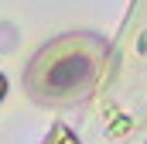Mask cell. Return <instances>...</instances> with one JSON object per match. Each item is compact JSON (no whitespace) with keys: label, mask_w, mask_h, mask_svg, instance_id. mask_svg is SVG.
Masks as SVG:
<instances>
[{"label":"cell","mask_w":147,"mask_h":144,"mask_svg":"<svg viewBox=\"0 0 147 144\" xmlns=\"http://www.w3.org/2000/svg\"><path fill=\"white\" fill-rule=\"evenodd\" d=\"M106 45L92 35H65L45 45L31 58L28 89L38 103H72L82 100L103 65Z\"/></svg>","instance_id":"obj_1"},{"label":"cell","mask_w":147,"mask_h":144,"mask_svg":"<svg viewBox=\"0 0 147 144\" xmlns=\"http://www.w3.org/2000/svg\"><path fill=\"white\" fill-rule=\"evenodd\" d=\"M3 93H7V79L0 75V100H3Z\"/></svg>","instance_id":"obj_2"}]
</instances>
